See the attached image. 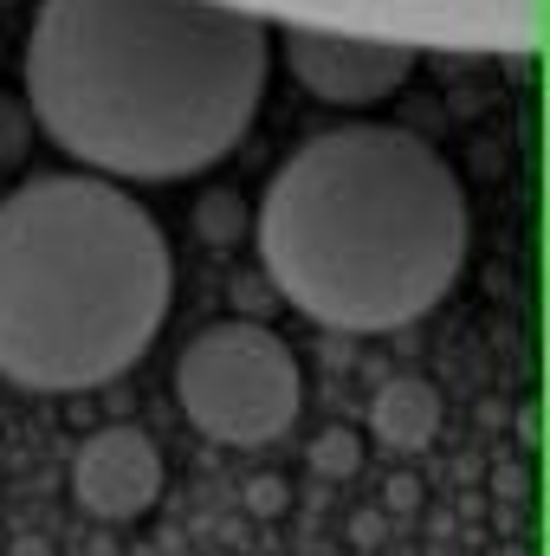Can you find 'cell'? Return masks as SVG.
Masks as SVG:
<instances>
[{"instance_id": "1", "label": "cell", "mask_w": 550, "mask_h": 556, "mask_svg": "<svg viewBox=\"0 0 550 556\" xmlns=\"http://www.w3.org/2000/svg\"><path fill=\"white\" fill-rule=\"evenodd\" d=\"M273 20L227 0H39L26 98L46 137L124 181H182L253 130Z\"/></svg>"}, {"instance_id": "2", "label": "cell", "mask_w": 550, "mask_h": 556, "mask_svg": "<svg viewBox=\"0 0 550 556\" xmlns=\"http://www.w3.org/2000/svg\"><path fill=\"white\" fill-rule=\"evenodd\" d=\"M273 285L330 330L427 317L466 260V188L440 149L389 124H343L291 149L260 201Z\"/></svg>"}, {"instance_id": "3", "label": "cell", "mask_w": 550, "mask_h": 556, "mask_svg": "<svg viewBox=\"0 0 550 556\" xmlns=\"http://www.w3.org/2000/svg\"><path fill=\"white\" fill-rule=\"evenodd\" d=\"M175 260L137 194L39 175L0 201V376L39 395L104 389L155 343Z\"/></svg>"}, {"instance_id": "4", "label": "cell", "mask_w": 550, "mask_h": 556, "mask_svg": "<svg viewBox=\"0 0 550 556\" xmlns=\"http://www.w3.org/2000/svg\"><path fill=\"white\" fill-rule=\"evenodd\" d=\"M175 402L221 446H266L298 420L304 376L278 330L227 317L195 330L175 356Z\"/></svg>"}, {"instance_id": "5", "label": "cell", "mask_w": 550, "mask_h": 556, "mask_svg": "<svg viewBox=\"0 0 550 556\" xmlns=\"http://www.w3.org/2000/svg\"><path fill=\"white\" fill-rule=\"evenodd\" d=\"M285 59L291 78L324 98V104H383L402 78L414 72V52L396 39L370 33H337V26H285Z\"/></svg>"}, {"instance_id": "6", "label": "cell", "mask_w": 550, "mask_h": 556, "mask_svg": "<svg viewBox=\"0 0 550 556\" xmlns=\"http://www.w3.org/2000/svg\"><path fill=\"white\" fill-rule=\"evenodd\" d=\"M72 492L104 525H130L142 511H155V498H162V453H155V440L137 433V427L91 433L78 446V459H72Z\"/></svg>"}]
</instances>
